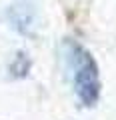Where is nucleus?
Segmentation results:
<instances>
[{"mask_svg":"<svg viewBox=\"0 0 116 120\" xmlns=\"http://www.w3.org/2000/svg\"><path fill=\"white\" fill-rule=\"evenodd\" d=\"M62 52H64L66 68L70 72L72 88L76 92L80 104L86 108L96 106V102L100 98V72H98V64H96L94 56L80 42L70 38L64 40Z\"/></svg>","mask_w":116,"mask_h":120,"instance_id":"nucleus-1","label":"nucleus"},{"mask_svg":"<svg viewBox=\"0 0 116 120\" xmlns=\"http://www.w3.org/2000/svg\"><path fill=\"white\" fill-rule=\"evenodd\" d=\"M6 18H8L10 26L20 34H30V30L34 28L36 12L28 2H16L6 10Z\"/></svg>","mask_w":116,"mask_h":120,"instance_id":"nucleus-2","label":"nucleus"}]
</instances>
